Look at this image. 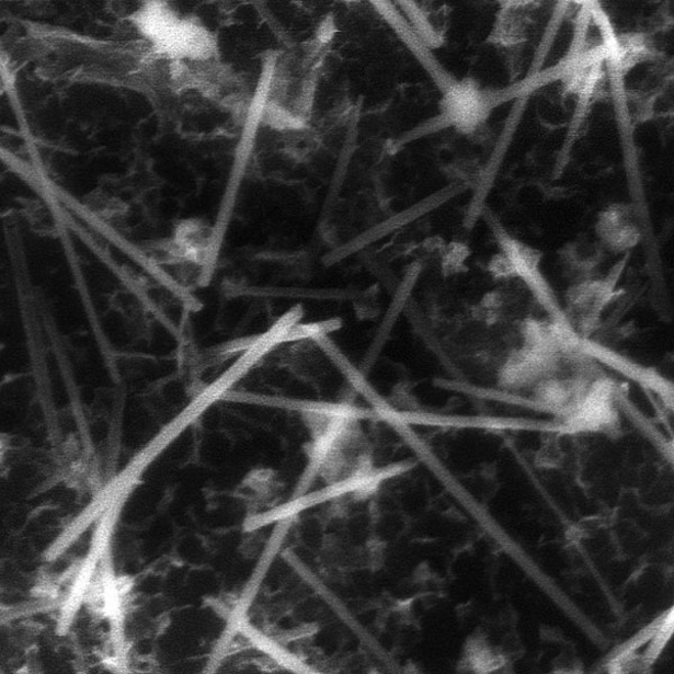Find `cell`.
Returning a JSON list of instances; mask_svg holds the SVG:
<instances>
[{"label": "cell", "instance_id": "8fae6325", "mask_svg": "<svg viewBox=\"0 0 674 674\" xmlns=\"http://www.w3.org/2000/svg\"><path fill=\"white\" fill-rule=\"evenodd\" d=\"M470 255L469 248L464 243H452L443 248L442 267L445 276L465 272L466 261Z\"/></svg>", "mask_w": 674, "mask_h": 674}, {"label": "cell", "instance_id": "52a82bcc", "mask_svg": "<svg viewBox=\"0 0 674 674\" xmlns=\"http://www.w3.org/2000/svg\"><path fill=\"white\" fill-rule=\"evenodd\" d=\"M591 382L584 378L559 379L550 376L534 387V401L561 418L586 392Z\"/></svg>", "mask_w": 674, "mask_h": 674}, {"label": "cell", "instance_id": "5b68a950", "mask_svg": "<svg viewBox=\"0 0 674 674\" xmlns=\"http://www.w3.org/2000/svg\"><path fill=\"white\" fill-rule=\"evenodd\" d=\"M621 269L618 270L616 266L614 274L604 281H584L569 289L567 294L569 318H573L583 334H591L596 330L602 311L615 294V285Z\"/></svg>", "mask_w": 674, "mask_h": 674}, {"label": "cell", "instance_id": "4fadbf2b", "mask_svg": "<svg viewBox=\"0 0 674 674\" xmlns=\"http://www.w3.org/2000/svg\"><path fill=\"white\" fill-rule=\"evenodd\" d=\"M336 33L335 23L331 18H327L319 26L317 32V39L321 44L331 42Z\"/></svg>", "mask_w": 674, "mask_h": 674}, {"label": "cell", "instance_id": "277c9868", "mask_svg": "<svg viewBox=\"0 0 674 674\" xmlns=\"http://www.w3.org/2000/svg\"><path fill=\"white\" fill-rule=\"evenodd\" d=\"M153 50L172 61L207 64L218 59L216 37L202 22L193 18H180L153 45Z\"/></svg>", "mask_w": 674, "mask_h": 674}, {"label": "cell", "instance_id": "3957f363", "mask_svg": "<svg viewBox=\"0 0 674 674\" xmlns=\"http://www.w3.org/2000/svg\"><path fill=\"white\" fill-rule=\"evenodd\" d=\"M617 387L608 378H598L591 382L586 392L563 416L562 429L568 433L609 432L618 423L616 411Z\"/></svg>", "mask_w": 674, "mask_h": 674}, {"label": "cell", "instance_id": "30bf717a", "mask_svg": "<svg viewBox=\"0 0 674 674\" xmlns=\"http://www.w3.org/2000/svg\"><path fill=\"white\" fill-rule=\"evenodd\" d=\"M261 122L278 130H299L306 123L286 105L269 100L263 108Z\"/></svg>", "mask_w": 674, "mask_h": 674}, {"label": "cell", "instance_id": "ba28073f", "mask_svg": "<svg viewBox=\"0 0 674 674\" xmlns=\"http://www.w3.org/2000/svg\"><path fill=\"white\" fill-rule=\"evenodd\" d=\"M180 19L165 2H147L129 20L155 45Z\"/></svg>", "mask_w": 674, "mask_h": 674}, {"label": "cell", "instance_id": "9c48e42d", "mask_svg": "<svg viewBox=\"0 0 674 674\" xmlns=\"http://www.w3.org/2000/svg\"><path fill=\"white\" fill-rule=\"evenodd\" d=\"M400 9L408 15V22L420 37V39L430 49L438 47L442 42V37L434 30L425 13L412 2H401Z\"/></svg>", "mask_w": 674, "mask_h": 674}, {"label": "cell", "instance_id": "7a4b0ae2", "mask_svg": "<svg viewBox=\"0 0 674 674\" xmlns=\"http://www.w3.org/2000/svg\"><path fill=\"white\" fill-rule=\"evenodd\" d=\"M484 214L493 236L501 247V252L509 258L514 267L515 277L521 278L526 284L535 298L551 313L553 321L567 322L568 319L562 312L552 288L542 275L541 267H539L542 253L511 237L502 227L501 221L489 210Z\"/></svg>", "mask_w": 674, "mask_h": 674}, {"label": "cell", "instance_id": "8992f818", "mask_svg": "<svg viewBox=\"0 0 674 674\" xmlns=\"http://www.w3.org/2000/svg\"><path fill=\"white\" fill-rule=\"evenodd\" d=\"M560 353L545 346L525 345L512 353L504 365L500 382L506 389L535 387L550 377L558 366Z\"/></svg>", "mask_w": 674, "mask_h": 674}, {"label": "cell", "instance_id": "7c38bea8", "mask_svg": "<svg viewBox=\"0 0 674 674\" xmlns=\"http://www.w3.org/2000/svg\"><path fill=\"white\" fill-rule=\"evenodd\" d=\"M488 270L491 276H493L494 278L503 279L515 277L514 267L509 258L503 252L494 254L490 259L488 263Z\"/></svg>", "mask_w": 674, "mask_h": 674}, {"label": "cell", "instance_id": "6da1fadb", "mask_svg": "<svg viewBox=\"0 0 674 674\" xmlns=\"http://www.w3.org/2000/svg\"><path fill=\"white\" fill-rule=\"evenodd\" d=\"M521 94V84L493 93L482 90L473 79L456 80L443 93L441 114L419 132L430 133L454 126L460 133L472 134L482 126L494 108Z\"/></svg>", "mask_w": 674, "mask_h": 674}]
</instances>
